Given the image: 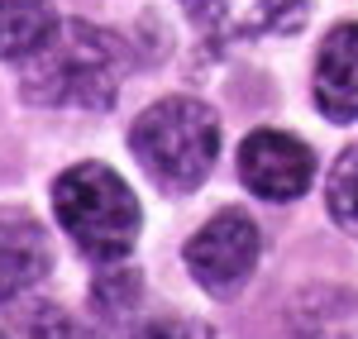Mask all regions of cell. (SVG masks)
Listing matches in <instances>:
<instances>
[{
	"label": "cell",
	"instance_id": "277c9868",
	"mask_svg": "<svg viewBox=\"0 0 358 339\" xmlns=\"http://www.w3.org/2000/svg\"><path fill=\"white\" fill-rule=\"evenodd\" d=\"M258 225L244 210H220L187 239V268L206 291L215 296H234L248 282V273L258 268Z\"/></svg>",
	"mask_w": 358,
	"mask_h": 339
},
{
	"label": "cell",
	"instance_id": "ba28073f",
	"mask_svg": "<svg viewBox=\"0 0 358 339\" xmlns=\"http://www.w3.org/2000/svg\"><path fill=\"white\" fill-rule=\"evenodd\" d=\"M53 268V244L43 225L24 210H0V301L24 296L29 287H38Z\"/></svg>",
	"mask_w": 358,
	"mask_h": 339
},
{
	"label": "cell",
	"instance_id": "8992f818",
	"mask_svg": "<svg viewBox=\"0 0 358 339\" xmlns=\"http://www.w3.org/2000/svg\"><path fill=\"white\" fill-rule=\"evenodd\" d=\"M201 34L215 43H248L268 34H292L306 20V0H182Z\"/></svg>",
	"mask_w": 358,
	"mask_h": 339
},
{
	"label": "cell",
	"instance_id": "3957f363",
	"mask_svg": "<svg viewBox=\"0 0 358 339\" xmlns=\"http://www.w3.org/2000/svg\"><path fill=\"white\" fill-rule=\"evenodd\" d=\"M53 210L67 239L96 263H120L134 249L143 210L129 182L106 163H77L53 182Z\"/></svg>",
	"mask_w": 358,
	"mask_h": 339
},
{
	"label": "cell",
	"instance_id": "8fae6325",
	"mask_svg": "<svg viewBox=\"0 0 358 339\" xmlns=\"http://www.w3.org/2000/svg\"><path fill=\"white\" fill-rule=\"evenodd\" d=\"M330 215L339 229L358 234V143L339 153V163L330 172Z\"/></svg>",
	"mask_w": 358,
	"mask_h": 339
},
{
	"label": "cell",
	"instance_id": "6da1fadb",
	"mask_svg": "<svg viewBox=\"0 0 358 339\" xmlns=\"http://www.w3.org/2000/svg\"><path fill=\"white\" fill-rule=\"evenodd\" d=\"M129 72V48L110 29L62 20L57 34L20 67V91L48 110H110Z\"/></svg>",
	"mask_w": 358,
	"mask_h": 339
},
{
	"label": "cell",
	"instance_id": "5b68a950",
	"mask_svg": "<svg viewBox=\"0 0 358 339\" xmlns=\"http://www.w3.org/2000/svg\"><path fill=\"white\" fill-rule=\"evenodd\" d=\"M315 177V153L282 129H253L239 143V182L263 201H296Z\"/></svg>",
	"mask_w": 358,
	"mask_h": 339
},
{
	"label": "cell",
	"instance_id": "7a4b0ae2",
	"mask_svg": "<svg viewBox=\"0 0 358 339\" xmlns=\"http://www.w3.org/2000/svg\"><path fill=\"white\" fill-rule=\"evenodd\" d=\"M129 153L167 196L196 192L220 158V120L192 96H163L134 120Z\"/></svg>",
	"mask_w": 358,
	"mask_h": 339
},
{
	"label": "cell",
	"instance_id": "7c38bea8",
	"mask_svg": "<svg viewBox=\"0 0 358 339\" xmlns=\"http://www.w3.org/2000/svg\"><path fill=\"white\" fill-rule=\"evenodd\" d=\"M134 339H215V330L206 320H182V315H163V320H148L138 325Z\"/></svg>",
	"mask_w": 358,
	"mask_h": 339
},
{
	"label": "cell",
	"instance_id": "30bf717a",
	"mask_svg": "<svg viewBox=\"0 0 358 339\" xmlns=\"http://www.w3.org/2000/svg\"><path fill=\"white\" fill-rule=\"evenodd\" d=\"M0 339H77L72 335V315L57 301H10L0 315Z\"/></svg>",
	"mask_w": 358,
	"mask_h": 339
},
{
	"label": "cell",
	"instance_id": "52a82bcc",
	"mask_svg": "<svg viewBox=\"0 0 358 339\" xmlns=\"http://www.w3.org/2000/svg\"><path fill=\"white\" fill-rule=\"evenodd\" d=\"M315 110L330 124H354L358 120V24H339L325 34L315 53Z\"/></svg>",
	"mask_w": 358,
	"mask_h": 339
},
{
	"label": "cell",
	"instance_id": "9c48e42d",
	"mask_svg": "<svg viewBox=\"0 0 358 339\" xmlns=\"http://www.w3.org/2000/svg\"><path fill=\"white\" fill-rule=\"evenodd\" d=\"M53 0H0V57L29 62L57 34Z\"/></svg>",
	"mask_w": 358,
	"mask_h": 339
}]
</instances>
